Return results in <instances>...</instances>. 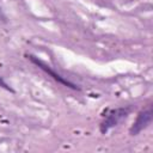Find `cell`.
Listing matches in <instances>:
<instances>
[{"instance_id": "2", "label": "cell", "mask_w": 153, "mask_h": 153, "mask_svg": "<svg viewBox=\"0 0 153 153\" xmlns=\"http://www.w3.org/2000/svg\"><path fill=\"white\" fill-rule=\"evenodd\" d=\"M27 59H29L32 63H35L38 68H41L42 71H44L48 75H50V76H51L54 80H56L57 82H60V84H62V85H65V86H67V87H71V88H73V90H80L75 84H73V82L66 80V79H65L63 76H61L59 73H56L54 69H51V67H50L49 65H47L44 61L39 60L38 57H36V56H33V55H27Z\"/></svg>"}, {"instance_id": "1", "label": "cell", "mask_w": 153, "mask_h": 153, "mask_svg": "<svg viewBox=\"0 0 153 153\" xmlns=\"http://www.w3.org/2000/svg\"><path fill=\"white\" fill-rule=\"evenodd\" d=\"M129 114H130V108H117L110 110L104 116V120L100 123V133L106 134L109 129H111L112 127L117 126L120 122L126 120Z\"/></svg>"}, {"instance_id": "4", "label": "cell", "mask_w": 153, "mask_h": 153, "mask_svg": "<svg viewBox=\"0 0 153 153\" xmlns=\"http://www.w3.org/2000/svg\"><path fill=\"white\" fill-rule=\"evenodd\" d=\"M0 86H1V87H4V88H6V90H8V91H13L11 87H8V86H7V85L4 82V80H2L1 78H0Z\"/></svg>"}, {"instance_id": "3", "label": "cell", "mask_w": 153, "mask_h": 153, "mask_svg": "<svg viewBox=\"0 0 153 153\" xmlns=\"http://www.w3.org/2000/svg\"><path fill=\"white\" fill-rule=\"evenodd\" d=\"M153 120V111H152V106L148 105L146 109L141 110L135 120V122L133 123V126L129 129V134L130 135H137L140 131H142L143 129H146L151 122Z\"/></svg>"}]
</instances>
